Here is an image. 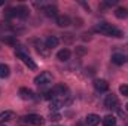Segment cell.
Returning a JSON list of instances; mask_svg holds the SVG:
<instances>
[{
    "instance_id": "1",
    "label": "cell",
    "mask_w": 128,
    "mask_h": 126,
    "mask_svg": "<svg viewBox=\"0 0 128 126\" xmlns=\"http://www.w3.org/2000/svg\"><path fill=\"white\" fill-rule=\"evenodd\" d=\"M96 30L104 36H110V37H122V31L118 30L116 27H113L112 24H107V22H100L96 25Z\"/></svg>"
},
{
    "instance_id": "2",
    "label": "cell",
    "mask_w": 128,
    "mask_h": 126,
    "mask_svg": "<svg viewBox=\"0 0 128 126\" xmlns=\"http://www.w3.org/2000/svg\"><path fill=\"white\" fill-rule=\"evenodd\" d=\"M18 125L20 126H28V125H34V126H40L43 125V117L39 114H28V116H22L18 119Z\"/></svg>"
},
{
    "instance_id": "3",
    "label": "cell",
    "mask_w": 128,
    "mask_h": 126,
    "mask_svg": "<svg viewBox=\"0 0 128 126\" xmlns=\"http://www.w3.org/2000/svg\"><path fill=\"white\" fill-rule=\"evenodd\" d=\"M51 82H52V74L49 71H43V73H40L39 76L34 77V83L39 85V86H45Z\"/></svg>"
},
{
    "instance_id": "4",
    "label": "cell",
    "mask_w": 128,
    "mask_h": 126,
    "mask_svg": "<svg viewBox=\"0 0 128 126\" xmlns=\"http://www.w3.org/2000/svg\"><path fill=\"white\" fill-rule=\"evenodd\" d=\"M104 105H106V108H118L119 101H118L116 95H113V94L107 95L106 99H104Z\"/></svg>"
},
{
    "instance_id": "5",
    "label": "cell",
    "mask_w": 128,
    "mask_h": 126,
    "mask_svg": "<svg viewBox=\"0 0 128 126\" xmlns=\"http://www.w3.org/2000/svg\"><path fill=\"white\" fill-rule=\"evenodd\" d=\"M43 12H45V15L46 16H49V18H57L58 16V10H57V7L55 6H52V4H46V6H43Z\"/></svg>"
},
{
    "instance_id": "6",
    "label": "cell",
    "mask_w": 128,
    "mask_h": 126,
    "mask_svg": "<svg viewBox=\"0 0 128 126\" xmlns=\"http://www.w3.org/2000/svg\"><path fill=\"white\" fill-rule=\"evenodd\" d=\"M94 88L98 92H106L109 89V83L106 80H103V79H97L96 82H94Z\"/></svg>"
},
{
    "instance_id": "7",
    "label": "cell",
    "mask_w": 128,
    "mask_h": 126,
    "mask_svg": "<svg viewBox=\"0 0 128 126\" xmlns=\"http://www.w3.org/2000/svg\"><path fill=\"white\" fill-rule=\"evenodd\" d=\"M58 43H60V40H58L57 36H49V37L45 40V46H46L48 49H54V48H57Z\"/></svg>"
},
{
    "instance_id": "8",
    "label": "cell",
    "mask_w": 128,
    "mask_h": 126,
    "mask_svg": "<svg viewBox=\"0 0 128 126\" xmlns=\"http://www.w3.org/2000/svg\"><path fill=\"white\" fill-rule=\"evenodd\" d=\"M14 117H15L14 111H9V110L2 111V113H0V123H3V122H9V120H12Z\"/></svg>"
},
{
    "instance_id": "9",
    "label": "cell",
    "mask_w": 128,
    "mask_h": 126,
    "mask_svg": "<svg viewBox=\"0 0 128 126\" xmlns=\"http://www.w3.org/2000/svg\"><path fill=\"white\" fill-rule=\"evenodd\" d=\"M57 24H58V27H68L70 25V18L67 15H58L57 16Z\"/></svg>"
},
{
    "instance_id": "10",
    "label": "cell",
    "mask_w": 128,
    "mask_h": 126,
    "mask_svg": "<svg viewBox=\"0 0 128 126\" xmlns=\"http://www.w3.org/2000/svg\"><path fill=\"white\" fill-rule=\"evenodd\" d=\"M20 96H21L22 99H33V98H34V94H33L32 89L21 88V89H20Z\"/></svg>"
},
{
    "instance_id": "11",
    "label": "cell",
    "mask_w": 128,
    "mask_h": 126,
    "mask_svg": "<svg viewBox=\"0 0 128 126\" xmlns=\"http://www.w3.org/2000/svg\"><path fill=\"white\" fill-rule=\"evenodd\" d=\"M100 123V116L97 114H88L86 116V125L88 126H97Z\"/></svg>"
},
{
    "instance_id": "12",
    "label": "cell",
    "mask_w": 128,
    "mask_h": 126,
    "mask_svg": "<svg viewBox=\"0 0 128 126\" xmlns=\"http://www.w3.org/2000/svg\"><path fill=\"white\" fill-rule=\"evenodd\" d=\"M70 55H72V52H70L68 49H61V51L57 54V58L64 63V61H68V60H70Z\"/></svg>"
},
{
    "instance_id": "13",
    "label": "cell",
    "mask_w": 128,
    "mask_h": 126,
    "mask_svg": "<svg viewBox=\"0 0 128 126\" xmlns=\"http://www.w3.org/2000/svg\"><path fill=\"white\" fill-rule=\"evenodd\" d=\"M125 61H127V58H125L122 54H113V55H112V63L116 64V65H122Z\"/></svg>"
},
{
    "instance_id": "14",
    "label": "cell",
    "mask_w": 128,
    "mask_h": 126,
    "mask_svg": "<svg viewBox=\"0 0 128 126\" xmlns=\"http://www.w3.org/2000/svg\"><path fill=\"white\" fill-rule=\"evenodd\" d=\"M63 105H64V101L63 99H60V98H54V99H51V104H49L51 110H60Z\"/></svg>"
},
{
    "instance_id": "15",
    "label": "cell",
    "mask_w": 128,
    "mask_h": 126,
    "mask_svg": "<svg viewBox=\"0 0 128 126\" xmlns=\"http://www.w3.org/2000/svg\"><path fill=\"white\" fill-rule=\"evenodd\" d=\"M15 55H16L18 58L24 60L26 57H28V51H27V48H24V46H18V48L15 49Z\"/></svg>"
},
{
    "instance_id": "16",
    "label": "cell",
    "mask_w": 128,
    "mask_h": 126,
    "mask_svg": "<svg viewBox=\"0 0 128 126\" xmlns=\"http://www.w3.org/2000/svg\"><path fill=\"white\" fill-rule=\"evenodd\" d=\"M103 125L104 126H116V119H115V116H106V117H103Z\"/></svg>"
},
{
    "instance_id": "17",
    "label": "cell",
    "mask_w": 128,
    "mask_h": 126,
    "mask_svg": "<svg viewBox=\"0 0 128 126\" xmlns=\"http://www.w3.org/2000/svg\"><path fill=\"white\" fill-rule=\"evenodd\" d=\"M9 74H10V68H9V65H6V64H0V77H9Z\"/></svg>"
},
{
    "instance_id": "18",
    "label": "cell",
    "mask_w": 128,
    "mask_h": 126,
    "mask_svg": "<svg viewBox=\"0 0 128 126\" xmlns=\"http://www.w3.org/2000/svg\"><path fill=\"white\" fill-rule=\"evenodd\" d=\"M128 13H127V9L125 7H118L116 10H115V16L116 18H119V19H122V18H125Z\"/></svg>"
},
{
    "instance_id": "19",
    "label": "cell",
    "mask_w": 128,
    "mask_h": 126,
    "mask_svg": "<svg viewBox=\"0 0 128 126\" xmlns=\"http://www.w3.org/2000/svg\"><path fill=\"white\" fill-rule=\"evenodd\" d=\"M52 91H54V94L55 95H64L66 92H67V88H66L64 85H57Z\"/></svg>"
},
{
    "instance_id": "20",
    "label": "cell",
    "mask_w": 128,
    "mask_h": 126,
    "mask_svg": "<svg viewBox=\"0 0 128 126\" xmlns=\"http://www.w3.org/2000/svg\"><path fill=\"white\" fill-rule=\"evenodd\" d=\"M16 13H18V16L26 18V16L28 15V9H27L26 6H20V7H16Z\"/></svg>"
},
{
    "instance_id": "21",
    "label": "cell",
    "mask_w": 128,
    "mask_h": 126,
    "mask_svg": "<svg viewBox=\"0 0 128 126\" xmlns=\"http://www.w3.org/2000/svg\"><path fill=\"white\" fill-rule=\"evenodd\" d=\"M22 61H24V64H26V65H27L28 68H32V70H36V68H37V65H36V63L33 61L32 58H30V57H26V58H24Z\"/></svg>"
},
{
    "instance_id": "22",
    "label": "cell",
    "mask_w": 128,
    "mask_h": 126,
    "mask_svg": "<svg viewBox=\"0 0 128 126\" xmlns=\"http://www.w3.org/2000/svg\"><path fill=\"white\" fill-rule=\"evenodd\" d=\"M119 92L124 96H128V85H121L119 86Z\"/></svg>"
},
{
    "instance_id": "23",
    "label": "cell",
    "mask_w": 128,
    "mask_h": 126,
    "mask_svg": "<svg viewBox=\"0 0 128 126\" xmlns=\"http://www.w3.org/2000/svg\"><path fill=\"white\" fill-rule=\"evenodd\" d=\"M49 119H51V120H52V122H58V120H60V119H61V116H60V114H58V113H54V114H52V113H51V116H49Z\"/></svg>"
},
{
    "instance_id": "24",
    "label": "cell",
    "mask_w": 128,
    "mask_h": 126,
    "mask_svg": "<svg viewBox=\"0 0 128 126\" xmlns=\"http://www.w3.org/2000/svg\"><path fill=\"white\" fill-rule=\"evenodd\" d=\"M106 4H107V6H115V4H118V0H109Z\"/></svg>"
},
{
    "instance_id": "25",
    "label": "cell",
    "mask_w": 128,
    "mask_h": 126,
    "mask_svg": "<svg viewBox=\"0 0 128 126\" xmlns=\"http://www.w3.org/2000/svg\"><path fill=\"white\" fill-rule=\"evenodd\" d=\"M3 4H4V1H3V0H0V6H3Z\"/></svg>"
},
{
    "instance_id": "26",
    "label": "cell",
    "mask_w": 128,
    "mask_h": 126,
    "mask_svg": "<svg viewBox=\"0 0 128 126\" xmlns=\"http://www.w3.org/2000/svg\"><path fill=\"white\" fill-rule=\"evenodd\" d=\"M125 107H127V110H128V102H127V105H125Z\"/></svg>"
},
{
    "instance_id": "27",
    "label": "cell",
    "mask_w": 128,
    "mask_h": 126,
    "mask_svg": "<svg viewBox=\"0 0 128 126\" xmlns=\"http://www.w3.org/2000/svg\"><path fill=\"white\" fill-rule=\"evenodd\" d=\"M0 126H3V125H0Z\"/></svg>"
}]
</instances>
